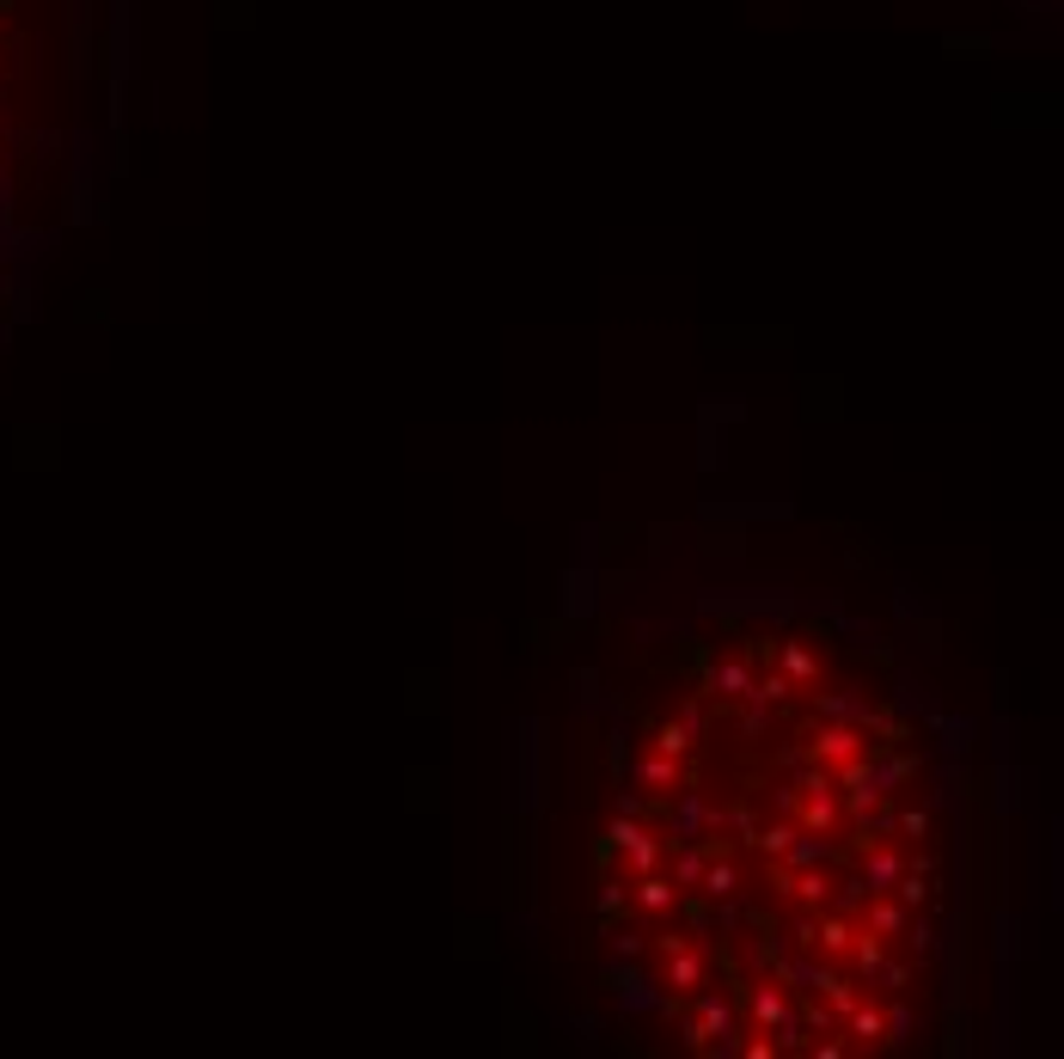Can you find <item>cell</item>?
<instances>
[{"label":"cell","instance_id":"1","mask_svg":"<svg viewBox=\"0 0 1064 1059\" xmlns=\"http://www.w3.org/2000/svg\"><path fill=\"white\" fill-rule=\"evenodd\" d=\"M948 857L936 741L894 674L808 612H709L612 753L606 986L685 1054H887L936 986Z\"/></svg>","mask_w":1064,"mask_h":1059},{"label":"cell","instance_id":"2","mask_svg":"<svg viewBox=\"0 0 1064 1059\" xmlns=\"http://www.w3.org/2000/svg\"><path fill=\"white\" fill-rule=\"evenodd\" d=\"M32 62V0H0V123L13 105V80Z\"/></svg>","mask_w":1064,"mask_h":1059}]
</instances>
